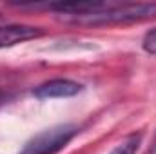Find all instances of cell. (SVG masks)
<instances>
[{
    "mask_svg": "<svg viewBox=\"0 0 156 154\" xmlns=\"http://www.w3.org/2000/svg\"><path fill=\"white\" fill-rule=\"evenodd\" d=\"M42 33L44 31L40 27H35V26H20V24L0 26V49L16 45L20 42L38 38V37H42Z\"/></svg>",
    "mask_w": 156,
    "mask_h": 154,
    "instance_id": "obj_4",
    "label": "cell"
},
{
    "mask_svg": "<svg viewBox=\"0 0 156 154\" xmlns=\"http://www.w3.org/2000/svg\"><path fill=\"white\" fill-rule=\"evenodd\" d=\"M82 91V85L67 80V78H56V80H49L45 83L38 85L35 89V96L37 98H69L75 96Z\"/></svg>",
    "mask_w": 156,
    "mask_h": 154,
    "instance_id": "obj_3",
    "label": "cell"
},
{
    "mask_svg": "<svg viewBox=\"0 0 156 154\" xmlns=\"http://www.w3.org/2000/svg\"><path fill=\"white\" fill-rule=\"evenodd\" d=\"M142 47H144L145 53H149V54H156V29H151V31L144 37Z\"/></svg>",
    "mask_w": 156,
    "mask_h": 154,
    "instance_id": "obj_6",
    "label": "cell"
},
{
    "mask_svg": "<svg viewBox=\"0 0 156 154\" xmlns=\"http://www.w3.org/2000/svg\"><path fill=\"white\" fill-rule=\"evenodd\" d=\"M66 22L82 26H105V24H125L156 18V2L153 4H113L104 2L96 11L85 15H66Z\"/></svg>",
    "mask_w": 156,
    "mask_h": 154,
    "instance_id": "obj_1",
    "label": "cell"
},
{
    "mask_svg": "<svg viewBox=\"0 0 156 154\" xmlns=\"http://www.w3.org/2000/svg\"><path fill=\"white\" fill-rule=\"evenodd\" d=\"M78 132V129L71 123H64V125H55L51 129H45L38 132L37 136H33L20 154H56L62 151Z\"/></svg>",
    "mask_w": 156,
    "mask_h": 154,
    "instance_id": "obj_2",
    "label": "cell"
},
{
    "mask_svg": "<svg viewBox=\"0 0 156 154\" xmlns=\"http://www.w3.org/2000/svg\"><path fill=\"white\" fill-rule=\"evenodd\" d=\"M149 154H156V142H154V145H153V151H151Z\"/></svg>",
    "mask_w": 156,
    "mask_h": 154,
    "instance_id": "obj_7",
    "label": "cell"
},
{
    "mask_svg": "<svg viewBox=\"0 0 156 154\" xmlns=\"http://www.w3.org/2000/svg\"><path fill=\"white\" fill-rule=\"evenodd\" d=\"M140 142H142L140 134H131L125 140H122L109 154H136L138 147H140Z\"/></svg>",
    "mask_w": 156,
    "mask_h": 154,
    "instance_id": "obj_5",
    "label": "cell"
}]
</instances>
